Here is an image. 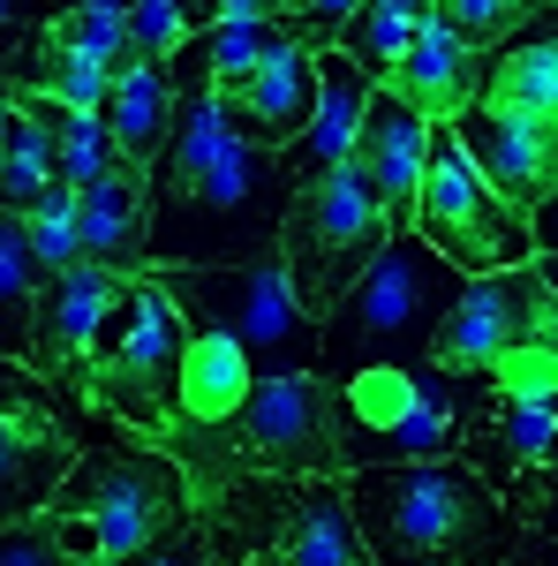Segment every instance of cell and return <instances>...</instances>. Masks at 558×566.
Here are the masks:
<instances>
[{"instance_id":"ffe728a7","label":"cell","mask_w":558,"mask_h":566,"mask_svg":"<svg viewBox=\"0 0 558 566\" xmlns=\"http://www.w3.org/2000/svg\"><path fill=\"white\" fill-rule=\"evenodd\" d=\"M84 258L114 264V272H151V175L144 167H114L106 181L84 189Z\"/></svg>"},{"instance_id":"74e56055","label":"cell","mask_w":558,"mask_h":566,"mask_svg":"<svg viewBox=\"0 0 558 566\" xmlns=\"http://www.w3.org/2000/svg\"><path fill=\"white\" fill-rule=\"evenodd\" d=\"M528 340H544V348H558V287L544 280V295H536V333Z\"/></svg>"},{"instance_id":"e0dca14e","label":"cell","mask_w":558,"mask_h":566,"mask_svg":"<svg viewBox=\"0 0 558 566\" xmlns=\"http://www.w3.org/2000/svg\"><path fill=\"white\" fill-rule=\"evenodd\" d=\"M445 129H461L468 159L491 175V189H498L514 212L536 219L558 197V129H536V122H514V114H491L483 98H475L461 122H445Z\"/></svg>"},{"instance_id":"4316f807","label":"cell","mask_w":558,"mask_h":566,"mask_svg":"<svg viewBox=\"0 0 558 566\" xmlns=\"http://www.w3.org/2000/svg\"><path fill=\"white\" fill-rule=\"evenodd\" d=\"M39 295H45V258L31 242V219L8 212L0 219V340H8V355H23V340H31Z\"/></svg>"},{"instance_id":"d6986e66","label":"cell","mask_w":558,"mask_h":566,"mask_svg":"<svg viewBox=\"0 0 558 566\" xmlns=\"http://www.w3.org/2000/svg\"><path fill=\"white\" fill-rule=\"evenodd\" d=\"M491 61H498V53H475L453 23H438V15H430V31L415 39V53L400 61V76H392L386 91H400L423 122H438V129H445V122H461L475 98H483Z\"/></svg>"},{"instance_id":"4dcf8cb0","label":"cell","mask_w":558,"mask_h":566,"mask_svg":"<svg viewBox=\"0 0 558 566\" xmlns=\"http://www.w3.org/2000/svg\"><path fill=\"white\" fill-rule=\"evenodd\" d=\"M491 386L498 392H520V400H558V348L544 340H520L491 363Z\"/></svg>"},{"instance_id":"4fadbf2b","label":"cell","mask_w":558,"mask_h":566,"mask_svg":"<svg viewBox=\"0 0 558 566\" xmlns=\"http://www.w3.org/2000/svg\"><path fill=\"white\" fill-rule=\"evenodd\" d=\"M325 53H333V31L287 15L280 45L212 91L219 114L234 122V136H250L264 151H295L302 129L317 122V98H325Z\"/></svg>"},{"instance_id":"30bf717a","label":"cell","mask_w":558,"mask_h":566,"mask_svg":"<svg viewBox=\"0 0 558 566\" xmlns=\"http://www.w3.org/2000/svg\"><path fill=\"white\" fill-rule=\"evenodd\" d=\"M392 234L400 227H392V212L378 205V189L362 181L355 159H347L340 175H317L295 189V212L280 227V258H287V272H295V287H302V303H309L317 325L355 295V280L386 258Z\"/></svg>"},{"instance_id":"f35d334b","label":"cell","mask_w":558,"mask_h":566,"mask_svg":"<svg viewBox=\"0 0 558 566\" xmlns=\"http://www.w3.org/2000/svg\"><path fill=\"white\" fill-rule=\"evenodd\" d=\"M536 250H558V197L536 212Z\"/></svg>"},{"instance_id":"2e32d148","label":"cell","mask_w":558,"mask_h":566,"mask_svg":"<svg viewBox=\"0 0 558 566\" xmlns=\"http://www.w3.org/2000/svg\"><path fill=\"white\" fill-rule=\"evenodd\" d=\"M536 295H544L536 258L506 264V272H475L468 287H461V303L445 310V325L430 340V363H445V370H491L506 348H520L536 333Z\"/></svg>"},{"instance_id":"44dd1931","label":"cell","mask_w":558,"mask_h":566,"mask_svg":"<svg viewBox=\"0 0 558 566\" xmlns=\"http://www.w3.org/2000/svg\"><path fill=\"white\" fill-rule=\"evenodd\" d=\"M370 91H378V76L355 69L340 45H333V53H325V98H317V122L302 129L295 151H280V159L295 167V181L340 175L347 159H355V136H362V114H370Z\"/></svg>"},{"instance_id":"8d00e7d4","label":"cell","mask_w":558,"mask_h":566,"mask_svg":"<svg viewBox=\"0 0 558 566\" xmlns=\"http://www.w3.org/2000/svg\"><path fill=\"white\" fill-rule=\"evenodd\" d=\"M506 566H558V536H551V528H528V536H520V552Z\"/></svg>"},{"instance_id":"1f68e13d","label":"cell","mask_w":558,"mask_h":566,"mask_svg":"<svg viewBox=\"0 0 558 566\" xmlns=\"http://www.w3.org/2000/svg\"><path fill=\"white\" fill-rule=\"evenodd\" d=\"M0 566H76L61 552V536L45 528V514H23V522H8L0 536Z\"/></svg>"},{"instance_id":"836d02e7","label":"cell","mask_w":558,"mask_h":566,"mask_svg":"<svg viewBox=\"0 0 558 566\" xmlns=\"http://www.w3.org/2000/svg\"><path fill=\"white\" fill-rule=\"evenodd\" d=\"M362 0H295V15L302 23H317V31H333V45H340V23L355 15Z\"/></svg>"},{"instance_id":"8fae6325","label":"cell","mask_w":558,"mask_h":566,"mask_svg":"<svg viewBox=\"0 0 558 566\" xmlns=\"http://www.w3.org/2000/svg\"><path fill=\"white\" fill-rule=\"evenodd\" d=\"M415 234L445 264H461L468 280L536 258V219L514 212L491 189V175L468 159L461 129H438V144H430V175H423V197H415Z\"/></svg>"},{"instance_id":"5bb4252c","label":"cell","mask_w":558,"mask_h":566,"mask_svg":"<svg viewBox=\"0 0 558 566\" xmlns=\"http://www.w3.org/2000/svg\"><path fill=\"white\" fill-rule=\"evenodd\" d=\"M53 400L61 392L23 355L0 363V506H8V522L45 514V499L76 476V431Z\"/></svg>"},{"instance_id":"484cf974","label":"cell","mask_w":558,"mask_h":566,"mask_svg":"<svg viewBox=\"0 0 558 566\" xmlns=\"http://www.w3.org/2000/svg\"><path fill=\"white\" fill-rule=\"evenodd\" d=\"M53 181H61L53 129H45L31 106H15V98H8V122H0V205H8V212H31Z\"/></svg>"},{"instance_id":"ba28073f","label":"cell","mask_w":558,"mask_h":566,"mask_svg":"<svg viewBox=\"0 0 558 566\" xmlns=\"http://www.w3.org/2000/svg\"><path fill=\"white\" fill-rule=\"evenodd\" d=\"M189 348H197V325L167 295V280L159 272L129 280V295L114 303V317L91 340V408L159 446L173 431V408H181Z\"/></svg>"},{"instance_id":"9c48e42d","label":"cell","mask_w":558,"mask_h":566,"mask_svg":"<svg viewBox=\"0 0 558 566\" xmlns=\"http://www.w3.org/2000/svg\"><path fill=\"white\" fill-rule=\"evenodd\" d=\"M167 295L189 310L197 333H227L257 363V378L287 370H325V325L309 317L287 258H250V264H159Z\"/></svg>"},{"instance_id":"83f0119b","label":"cell","mask_w":558,"mask_h":566,"mask_svg":"<svg viewBox=\"0 0 558 566\" xmlns=\"http://www.w3.org/2000/svg\"><path fill=\"white\" fill-rule=\"evenodd\" d=\"M23 219H31V242H39V258H45V280L69 272V264H84V189L53 181Z\"/></svg>"},{"instance_id":"e575fe53","label":"cell","mask_w":558,"mask_h":566,"mask_svg":"<svg viewBox=\"0 0 558 566\" xmlns=\"http://www.w3.org/2000/svg\"><path fill=\"white\" fill-rule=\"evenodd\" d=\"M45 15H53V0H8V15H0V23H8V45H15V39H31Z\"/></svg>"},{"instance_id":"3957f363","label":"cell","mask_w":558,"mask_h":566,"mask_svg":"<svg viewBox=\"0 0 558 566\" xmlns=\"http://www.w3.org/2000/svg\"><path fill=\"white\" fill-rule=\"evenodd\" d=\"M204 522L197 476L151 438H114L45 499V528L76 566H151Z\"/></svg>"},{"instance_id":"6da1fadb","label":"cell","mask_w":558,"mask_h":566,"mask_svg":"<svg viewBox=\"0 0 558 566\" xmlns=\"http://www.w3.org/2000/svg\"><path fill=\"white\" fill-rule=\"evenodd\" d=\"M295 167L219 114L212 91H181L167 159L151 167V272L159 264H250L280 250L295 212Z\"/></svg>"},{"instance_id":"8992f818","label":"cell","mask_w":558,"mask_h":566,"mask_svg":"<svg viewBox=\"0 0 558 566\" xmlns=\"http://www.w3.org/2000/svg\"><path fill=\"white\" fill-rule=\"evenodd\" d=\"M491 400V370H445V363H370L340 378L347 416V476L392 469V461H453L468 453V423Z\"/></svg>"},{"instance_id":"7a4b0ae2","label":"cell","mask_w":558,"mask_h":566,"mask_svg":"<svg viewBox=\"0 0 558 566\" xmlns=\"http://www.w3.org/2000/svg\"><path fill=\"white\" fill-rule=\"evenodd\" d=\"M347 499L378 566H506L528 536V522L483 483L468 453L355 469Z\"/></svg>"},{"instance_id":"d4e9b609","label":"cell","mask_w":558,"mask_h":566,"mask_svg":"<svg viewBox=\"0 0 558 566\" xmlns=\"http://www.w3.org/2000/svg\"><path fill=\"white\" fill-rule=\"evenodd\" d=\"M430 15H438V0H362L340 23V53L355 69H370L378 84H392L400 61L415 53V39L430 31Z\"/></svg>"},{"instance_id":"f546056e","label":"cell","mask_w":558,"mask_h":566,"mask_svg":"<svg viewBox=\"0 0 558 566\" xmlns=\"http://www.w3.org/2000/svg\"><path fill=\"white\" fill-rule=\"evenodd\" d=\"M197 31H204V8H197V0H129L136 61H173Z\"/></svg>"},{"instance_id":"9a60e30c","label":"cell","mask_w":558,"mask_h":566,"mask_svg":"<svg viewBox=\"0 0 558 566\" xmlns=\"http://www.w3.org/2000/svg\"><path fill=\"white\" fill-rule=\"evenodd\" d=\"M136 280H144V272H136ZM122 295H129V272H114V264H98V258H84V264H69V272L45 280L31 340H23V363H31L69 408H91V340H98V325L114 317Z\"/></svg>"},{"instance_id":"d590c367","label":"cell","mask_w":558,"mask_h":566,"mask_svg":"<svg viewBox=\"0 0 558 566\" xmlns=\"http://www.w3.org/2000/svg\"><path fill=\"white\" fill-rule=\"evenodd\" d=\"M151 566H212V544H204V522L189 528V536H181L173 552H159V559H151Z\"/></svg>"},{"instance_id":"cb8c5ba5","label":"cell","mask_w":558,"mask_h":566,"mask_svg":"<svg viewBox=\"0 0 558 566\" xmlns=\"http://www.w3.org/2000/svg\"><path fill=\"white\" fill-rule=\"evenodd\" d=\"M483 106H491V114H514V122H536V129H558V39L520 31V39L491 61Z\"/></svg>"},{"instance_id":"f1b7e54d","label":"cell","mask_w":558,"mask_h":566,"mask_svg":"<svg viewBox=\"0 0 558 566\" xmlns=\"http://www.w3.org/2000/svg\"><path fill=\"white\" fill-rule=\"evenodd\" d=\"M551 0H438V23H453L475 53H498L506 39H520Z\"/></svg>"},{"instance_id":"ab89813d","label":"cell","mask_w":558,"mask_h":566,"mask_svg":"<svg viewBox=\"0 0 558 566\" xmlns=\"http://www.w3.org/2000/svg\"><path fill=\"white\" fill-rule=\"evenodd\" d=\"M528 31H536V39H558V0L544 8V15H536V23H528Z\"/></svg>"},{"instance_id":"52a82bcc","label":"cell","mask_w":558,"mask_h":566,"mask_svg":"<svg viewBox=\"0 0 558 566\" xmlns=\"http://www.w3.org/2000/svg\"><path fill=\"white\" fill-rule=\"evenodd\" d=\"M468 272L445 264L415 227H400L386 258L355 280L333 317H325V378L370 370V363H430V340L445 325V310L461 303Z\"/></svg>"},{"instance_id":"ac0fdd59","label":"cell","mask_w":558,"mask_h":566,"mask_svg":"<svg viewBox=\"0 0 558 566\" xmlns=\"http://www.w3.org/2000/svg\"><path fill=\"white\" fill-rule=\"evenodd\" d=\"M430 144H438V122H423L400 91H370V114H362V136H355V167L378 189V205L392 212V227H415V197H423L430 175Z\"/></svg>"},{"instance_id":"603a6c76","label":"cell","mask_w":558,"mask_h":566,"mask_svg":"<svg viewBox=\"0 0 558 566\" xmlns=\"http://www.w3.org/2000/svg\"><path fill=\"white\" fill-rule=\"evenodd\" d=\"M250 386H257V363L242 355V340H227V333H197L189 370H181V408H173V431L159 438V446H181V438L227 423V416L250 400Z\"/></svg>"},{"instance_id":"60d3db41","label":"cell","mask_w":558,"mask_h":566,"mask_svg":"<svg viewBox=\"0 0 558 566\" xmlns=\"http://www.w3.org/2000/svg\"><path fill=\"white\" fill-rule=\"evenodd\" d=\"M536 272H544V280L558 287V250H536Z\"/></svg>"},{"instance_id":"d6a6232c","label":"cell","mask_w":558,"mask_h":566,"mask_svg":"<svg viewBox=\"0 0 558 566\" xmlns=\"http://www.w3.org/2000/svg\"><path fill=\"white\" fill-rule=\"evenodd\" d=\"M204 8V31L227 23V15H257V23H280V15H295V0H197Z\"/></svg>"},{"instance_id":"277c9868","label":"cell","mask_w":558,"mask_h":566,"mask_svg":"<svg viewBox=\"0 0 558 566\" xmlns=\"http://www.w3.org/2000/svg\"><path fill=\"white\" fill-rule=\"evenodd\" d=\"M167 453L197 476V499H212L234 476H347L340 378H325V370L257 378L227 423L181 438Z\"/></svg>"},{"instance_id":"5b68a950","label":"cell","mask_w":558,"mask_h":566,"mask_svg":"<svg viewBox=\"0 0 558 566\" xmlns=\"http://www.w3.org/2000/svg\"><path fill=\"white\" fill-rule=\"evenodd\" d=\"M197 506L212 566H378L347 476H234Z\"/></svg>"},{"instance_id":"7402d4cb","label":"cell","mask_w":558,"mask_h":566,"mask_svg":"<svg viewBox=\"0 0 558 566\" xmlns=\"http://www.w3.org/2000/svg\"><path fill=\"white\" fill-rule=\"evenodd\" d=\"M106 129H114V144H122V159L129 167H159L173 144V122H181V84H173L167 61H136V69H122L114 76V91H106Z\"/></svg>"},{"instance_id":"7c38bea8","label":"cell","mask_w":558,"mask_h":566,"mask_svg":"<svg viewBox=\"0 0 558 566\" xmlns=\"http://www.w3.org/2000/svg\"><path fill=\"white\" fill-rule=\"evenodd\" d=\"M468 461L528 528L558 536V400H520L491 386L468 423Z\"/></svg>"}]
</instances>
